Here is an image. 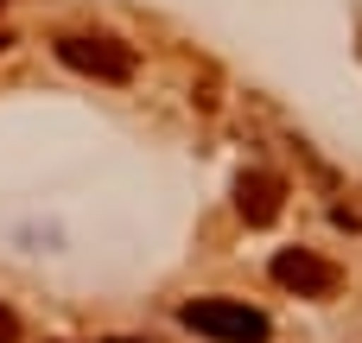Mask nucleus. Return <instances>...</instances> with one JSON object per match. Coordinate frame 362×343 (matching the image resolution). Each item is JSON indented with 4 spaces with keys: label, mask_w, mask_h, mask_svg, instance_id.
<instances>
[{
    "label": "nucleus",
    "mask_w": 362,
    "mask_h": 343,
    "mask_svg": "<svg viewBox=\"0 0 362 343\" xmlns=\"http://www.w3.org/2000/svg\"><path fill=\"white\" fill-rule=\"evenodd\" d=\"M13 337H19V318H13V312L0 306V343H13Z\"/></svg>",
    "instance_id": "5"
},
{
    "label": "nucleus",
    "mask_w": 362,
    "mask_h": 343,
    "mask_svg": "<svg viewBox=\"0 0 362 343\" xmlns=\"http://www.w3.org/2000/svg\"><path fill=\"white\" fill-rule=\"evenodd\" d=\"M274 280H280L286 293H305V299H331V293H337V267L318 261V255H305V248H286V255L274 261Z\"/></svg>",
    "instance_id": "3"
},
{
    "label": "nucleus",
    "mask_w": 362,
    "mask_h": 343,
    "mask_svg": "<svg viewBox=\"0 0 362 343\" xmlns=\"http://www.w3.org/2000/svg\"><path fill=\"white\" fill-rule=\"evenodd\" d=\"M178 318L216 343H267V318L242 299H191V306H178Z\"/></svg>",
    "instance_id": "1"
},
{
    "label": "nucleus",
    "mask_w": 362,
    "mask_h": 343,
    "mask_svg": "<svg viewBox=\"0 0 362 343\" xmlns=\"http://www.w3.org/2000/svg\"><path fill=\"white\" fill-rule=\"evenodd\" d=\"M115 343H134V337H115Z\"/></svg>",
    "instance_id": "6"
},
{
    "label": "nucleus",
    "mask_w": 362,
    "mask_h": 343,
    "mask_svg": "<svg viewBox=\"0 0 362 343\" xmlns=\"http://www.w3.org/2000/svg\"><path fill=\"white\" fill-rule=\"evenodd\" d=\"M280 197H286V185H280L274 172H242V178H235V204H242V216H248L255 229L280 216Z\"/></svg>",
    "instance_id": "4"
},
{
    "label": "nucleus",
    "mask_w": 362,
    "mask_h": 343,
    "mask_svg": "<svg viewBox=\"0 0 362 343\" xmlns=\"http://www.w3.org/2000/svg\"><path fill=\"white\" fill-rule=\"evenodd\" d=\"M57 57L83 76H102V83H127L134 76V51L115 45V38H95V32H64L57 38Z\"/></svg>",
    "instance_id": "2"
}]
</instances>
